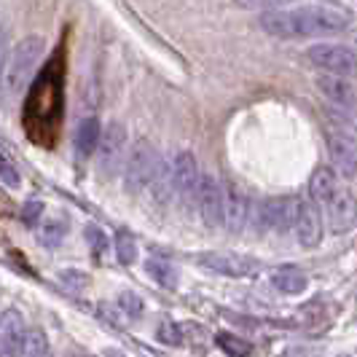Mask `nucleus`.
I'll use <instances>...</instances> for the list:
<instances>
[{"mask_svg": "<svg viewBox=\"0 0 357 357\" xmlns=\"http://www.w3.org/2000/svg\"><path fill=\"white\" fill-rule=\"evenodd\" d=\"M306 59L314 68H320L322 73L347 75V78L357 75V54L349 46H341V43H314V46L306 49Z\"/></svg>", "mask_w": 357, "mask_h": 357, "instance_id": "obj_4", "label": "nucleus"}, {"mask_svg": "<svg viewBox=\"0 0 357 357\" xmlns=\"http://www.w3.org/2000/svg\"><path fill=\"white\" fill-rule=\"evenodd\" d=\"M161 167V156L156 145L148 140H137L129 148L124 161V188L129 194H140L145 188H151V183L156 178Z\"/></svg>", "mask_w": 357, "mask_h": 357, "instance_id": "obj_3", "label": "nucleus"}, {"mask_svg": "<svg viewBox=\"0 0 357 357\" xmlns=\"http://www.w3.org/2000/svg\"><path fill=\"white\" fill-rule=\"evenodd\" d=\"M159 341L161 344H172V347H183V325L180 322L159 325Z\"/></svg>", "mask_w": 357, "mask_h": 357, "instance_id": "obj_26", "label": "nucleus"}, {"mask_svg": "<svg viewBox=\"0 0 357 357\" xmlns=\"http://www.w3.org/2000/svg\"><path fill=\"white\" fill-rule=\"evenodd\" d=\"M339 185H341L339 172H336L333 167H317V169L312 172V180H309V197H312V202H314L317 207H322Z\"/></svg>", "mask_w": 357, "mask_h": 357, "instance_id": "obj_16", "label": "nucleus"}, {"mask_svg": "<svg viewBox=\"0 0 357 357\" xmlns=\"http://www.w3.org/2000/svg\"><path fill=\"white\" fill-rule=\"evenodd\" d=\"M116 255H119L121 264H135L137 261V242H135L132 234L119 231V236H116Z\"/></svg>", "mask_w": 357, "mask_h": 357, "instance_id": "obj_23", "label": "nucleus"}, {"mask_svg": "<svg viewBox=\"0 0 357 357\" xmlns=\"http://www.w3.org/2000/svg\"><path fill=\"white\" fill-rule=\"evenodd\" d=\"M0 180H3L8 188H19V183H22V175H19L17 164L8 159L3 151H0Z\"/></svg>", "mask_w": 357, "mask_h": 357, "instance_id": "obj_25", "label": "nucleus"}, {"mask_svg": "<svg viewBox=\"0 0 357 357\" xmlns=\"http://www.w3.org/2000/svg\"><path fill=\"white\" fill-rule=\"evenodd\" d=\"M199 264L215 274L234 277V280L250 277L258 271V264L248 255H239V252H204V255H199Z\"/></svg>", "mask_w": 357, "mask_h": 357, "instance_id": "obj_11", "label": "nucleus"}, {"mask_svg": "<svg viewBox=\"0 0 357 357\" xmlns=\"http://www.w3.org/2000/svg\"><path fill=\"white\" fill-rule=\"evenodd\" d=\"M271 285L277 287L280 293H285V296H298V293H304L306 287H309V277L298 266L287 264V266H280L271 274Z\"/></svg>", "mask_w": 357, "mask_h": 357, "instance_id": "obj_17", "label": "nucleus"}, {"mask_svg": "<svg viewBox=\"0 0 357 357\" xmlns=\"http://www.w3.org/2000/svg\"><path fill=\"white\" fill-rule=\"evenodd\" d=\"M145 271H148V277L156 282L159 287H167V290H175L180 282V274L178 268L172 266L169 261H159V258H148L145 261Z\"/></svg>", "mask_w": 357, "mask_h": 357, "instance_id": "obj_19", "label": "nucleus"}, {"mask_svg": "<svg viewBox=\"0 0 357 357\" xmlns=\"http://www.w3.org/2000/svg\"><path fill=\"white\" fill-rule=\"evenodd\" d=\"M68 229H70L68 218H65V215H54V218H49V220H43V223H40V229H38V239H40L46 248H56V245L68 236Z\"/></svg>", "mask_w": 357, "mask_h": 357, "instance_id": "obj_20", "label": "nucleus"}, {"mask_svg": "<svg viewBox=\"0 0 357 357\" xmlns=\"http://www.w3.org/2000/svg\"><path fill=\"white\" fill-rule=\"evenodd\" d=\"M73 357H75V355H73Z\"/></svg>", "mask_w": 357, "mask_h": 357, "instance_id": "obj_34", "label": "nucleus"}, {"mask_svg": "<svg viewBox=\"0 0 357 357\" xmlns=\"http://www.w3.org/2000/svg\"><path fill=\"white\" fill-rule=\"evenodd\" d=\"M22 357H52V344L40 328H30L22 347Z\"/></svg>", "mask_w": 357, "mask_h": 357, "instance_id": "obj_22", "label": "nucleus"}, {"mask_svg": "<svg viewBox=\"0 0 357 357\" xmlns=\"http://www.w3.org/2000/svg\"><path fill=\"white\" fill-rule=\"evenodd\" d=\"M250 215V202L236 188V185H223V223L229 231H242Z\"/></svg>", "mask_w": 357, "mask_h": 357, "instance_id": "obj_15", "label": "nucleus"}, {"mask_svg": "<svg viewBox=\"0 0 357 357\" xmlns=\"http://www.w3.org/2000/svg\"><path fill=\"white\" fill-rule=\"evenodd\" d=\"M102 357H124V355H121V352H116V349H105Z\"/></svg>", "mask_w": 357, "mask_h": 357, "instance_id": "obj_32", "label": "nucleus"}, {"mask_svg": "<svg viewBox=\"0 0 357 357\" xmlns=\"http://www.w3.org/2000/svg\"><path fill=\"white\" fill-rule=\"evenodd\" d=\"M86 236L91 239V248H94V252H97V255H100V252H102L107 248L105 231H100L97 226H89V229H86Z\"/></svg>", "mask_w": 357, "mask_h": 357, "instance_id": "obj_27", "label": "nucleus"}, {"mask_svg": "<svg viewBox=\"0 0 357 357\" xmlns=\"http://www.w3.org/2000/svg\"><path fill=\"white\" fill-rule=\"evenodd\" d=\"M40 213H43V204H40L38 199H30V202L24 204V210H22V218H24L27 223H38V220H40Z\"/></svg>", "mask_w": 357, "mask_h": 357, "instance_id": "obj_29", "label": "nucleus"}, {"mask_svg": "<svg viewBox=\"0 0 357 357\" xmlns=\"http://www.w3.org/2000/svg\"><path fill=\"white\" fill-rule=\"evenodd\" d=\"M43 38L40 36H27L22 38L17 46L8 52V62H6V73H3V81L11 94L27 89L30 78L36 75L38 65H40V56H43Z\"/></svg>", "mask_w": 357, "mask_h": 357, "instance_id": "obj_2", "label": "nucleus"}, {"mask_svg": "<svg viewBox=\"0 0 357 357\" xmlns=\"http://www.w3.org/2000/svg\"><path fill=\"white\" fill-rule=\"evenodd\" d=\"M169 178H172V194L180 199H197L199 180H202V169L199 161L191 151H180L169 164Z\"/></svg>", "mask_w": 357, "mask_h": 357, "instance_id": "obj_9", "label": "nucleus"}, {"mask_svg": "<svg viewBox=\"0 0 357 357\" xmlns=\"http://www.w3.org/2000/svg\"><path fill=\"white\" fill-rule=\"evenodd\" d=\"M27 325L17 309H6L0 314V357H22V347L27 339Z\"/></svg>", "mask_w": 357, "mask_h": 357, "instance_id": "obj_12", "label": "nucleus"}, {"mask_svg": "<svg viewBox=\"0 0 357 357\" xmlns=\"http://www.w3.org/2000/svg\"><path fill=\"white\" fill-rule=\"evenodd\" d=\"M215 344L220 347V352H226L229 357H250L252 355L250 341L242 339V336H236V333H229V331L218 333V336H215Z\"/></svg>", "mask_w": 357, "mask_h": 357, "instance_id": "obj_21", "label": "nucleus"}, {"mask_svg": "<svg viewBox=\"0 0 357 357\" xmlns=\"http://www.w3.org/2000/svg\"><path fill=\"white\" fill-rule=\"evenodd\" d=\"M339 357H349V355H339Z\"/></svg>", "mask_w": 357, "mask_h": 357, "instance_id": "obj_33", "label": "nucleus"}, {"mask_svg": "<svg viewBox=\"0 0 357 357\" xmlns=\"http://www.w3.org/2000/svg\"><path fill=\"white\" fill-rule=\"evenodd\" d=\"M119 306H121V312H124L129 320H137V317L143 314V298L135 296L132 290H124V293L119 296Z\"/></svg>", "mask_w": 357, "mask_h": 357, "instance_id": "obj_24", "label": "nucleus"}, {"mask_svg": "<svg viewBox=\"0 0 357 357\" xmlns=\"http://www.w3.org/2000/svg\"><path fill=\"white\" fill-rule=\"evenodd\" d=\"M317 89L325 100H331L339 107H352L357 102V86L347 75H333V73H322L317 75Z\"/></svg>", "mask_w": 357, "mask_h": 357, "instance_id": "obj_14", "label": "nucleus"}, {"mask_svg": "<svg viewBox=\"0 0 357 357\" xmlns=\"http://www.w3.org/2000/svg\"><path fill=\"white\" fill-rule=\"evenodd\" d=\"M296 215H298V199L296 197L266 199L255 210V220H258V229L261 231L285 234V231H293Z\"/></svg>", "mask_w": 357, "mask_h": 357, "instance_id": "obj_6", "label": "nucleus"}, {"mask_svg": "<svg viewBox=\"0 0 357 357\" xmlns=\"http://www.w3.org/2000/svg\"><path fill=\"white\" fill-rule=\"evenodd\" d=\"M293 234L298 236V242L304 248H317L322 239V218L314 202L298 199V215H296V226Z\"/></svg>", "mask_w": 357, "mask_h": 357, "instance_id": "obj_13", "label": "nucleus"}, {"mask_svg": "<svg viewBox=\"0 0 357 357\" xmlns=\"http://www.w3.org/2000/svg\"><path fill=\"white\" fill-rule=\"evenodd\" d=\"M6 62H8V30L0 27V81L6 73Z\"/></svg>", "mask_w": 357, "mask_h": 357, "instance_id": "obj_30", "label": "nucleus"}, {"mask_svg": "<svg viewBox=\"0 0 357 357\" xmlns=\"http://www.w3.org/2000/svg\"><path fill=\"white\" fill-rule=\"evenodd\" d=\"M322 210H325L328 226H331L333 234L349 231L357 223V199L347 185H339V188L331 194V199L322 204Z\"/></svg>", "mask_w": 357, "mask_h": 357, "instance_id": "obj_8", "label": "nucleus"}, {"mask_svg": "<svg viewBox=\"0 0 357 357\" xmlns=\"http://www.w3.org/2000/svg\"><path fill=\"white\" fill-rule=\"evenodd\" d=\"M59 280L68 282L70 290H81L84 285H89V277L86 274H78V271H65V274H59Z\"/></svg>", "mask_w": 357, "mask_h": 357, "instance_id": "obj_28", "label": "nucleus"}, {"mask_svg": "<svg viewBox=\"0 0 357 357\" xmlns=\"http://www.w3.org/2000/svg\"><path fill=\"white\" fill-rule=\"evenodd\" d=\"M126 161V126L110 121L97 145V167L105 178H113L119 169H124Z\"/></svg>", "mask_w": 357, "mask_h": 357, "instance_id": "obj_5", "label": "nucleus"}, {"mask_svg": "<svg viewBox=\"0 0 357 357\" xmlns=\"http://www.w3.org/2000/svg\"><path fill=\"white\" fill-rule=\"evenodd\" d=\"M100 137H102V124L97 119H84L75 129V156L89 159L100 145Z\"/></svg>", "mask_w": 357, "mask_h": 357, "instance_id": "obj_18", "label": "nucleus"}, {"mask_svg": "<svg viewBox=\"0 0 357 357\" xmlns=\"http://www.w3.org/2000/svg\"><path fill=\"white\" fill-rule=\"evenodd\" d=\"M258 24L274 38H325L347 30L349 17L331 6H301L293 11H266Z\"/></svg>", "mask_w": 357, "mask_h": 357, "instance_id": "obj_1", "label": "nucleus"}, {"mask_svg": "<svg viewBox=\"0 0 357 357\" xmlns=\"http://www.w3.org/2000/svg\"><path fill=\"white\" fill-rule=\"evenodd\" d=\"M325 143H328V156L333 169L341 178H355L357 175V140L344 132V129H328L325 132Z\"/></svg>", "mask_w": 357, "mask_h": 357, "instance_id": "obj_7", "label": "nucleus"}, {"mask_svg": "<svg viewBox=\"0 0 357 357\" xmlns=\"http://www.w3.org/2000/svg\"><path fill=\"white\" fill-rule=\"evenodd\" d=\"M250 6H271V8H277V6H287V3H293V0H248Z\"/></svg>", "mask_w": 357, "mask_h": 357, "instance_id": "obj_31", "label": "nucleus"}, {"mask_svg": "<svg viewBox=\"0 0 357 357\" xmlns=\"http://www.w3.org/2000/svg\"><path fill=\"white\" fill-rule=\"evenodd\" d=\"M197 207L207 229H218L223 223V183L213 175H202L197 188Z\"/></svg>", "mask_w": 357, "mask_h": 357, "instance_id": "obj_10", "label": "nucleus"}]
</instances>
